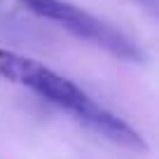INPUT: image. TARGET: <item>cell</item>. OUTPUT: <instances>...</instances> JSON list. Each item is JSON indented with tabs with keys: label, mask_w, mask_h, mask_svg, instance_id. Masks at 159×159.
<instances>
[{
	"label": "cell",
	"mask_w": 159,
	"mask_h": 159,
	"mask_svg": "<svg viewBox=\"0 0 159 159\" xmlns=\"http://www.w3.org/2000/svg\"><path fill=\"white\" fill-rule=\"evenodd\" d=\"M0 75L5 80H10V82H14V84H21L26 89L40 94L49 103L59 105L61 110H68L77 122L87 124L89 129L105 136L112 143L124 145V148H134V150L148 148L145 140L122 117H117L108 108L96 103L75 82H70L68 77L59 75L56 70L47 68L40 61L21 56V54L10 52V49H0Z\"/></svg>",
	"instance_id": "6da1fadb"
},
{
	"label": "cell",
	"mask_w": 159,
	"mask_h": 159,
	"mask_svg": "<svg viewBox=\"0 0 159 159\" xmlns=\"http://www.w3.org/2000/svg\"><path fill=\"white\" fill-rule=\"evenodd\" d=\"M24 10L33 12L35 16L47 21H54L56 26L66 28L75 38L91 42L98 49L124 61H143V52L126 33L108 21L98 19L96 14L82 10V7L66 2V0H16Z\"/></svg>",
	"instance_id": "7a4b0ae2"
},
{
	"label": "cell",
	"mask_w": 159,
	"mask_h": 159,
	"mask_svg": "<svg viewBox=\"0 0 159 159\" xmlns=\"http://www.w3.org/2000/svg\"><path fill=\"white\" fill-rule=\"evenodd\" d=\"M136 2H140L143 7H148V10L157 12V0H136Z\"/></svg>",
	"instance_id": "3957f363"
}]
</instances>
